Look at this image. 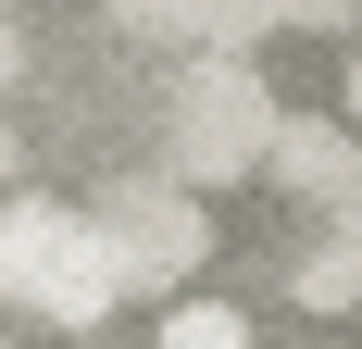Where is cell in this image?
Masks as SVG:
<instances>
[{"instance_id":"obj_1","label":"cell","mask_w":362,"mask_h":349,"mask_svg":"<svg viewBox=\"0 0 362 349\" xmlns=\"http://www.w3.org/2000/svg\"><path fill=\"white\" fill-rule=\"evenodd\" d=\"M0 300H25L50 324H88L125 300V262H112L100 212H50V200H0Z\"/></svg>"},{"instance_id":"obj_2","label":"cell","mask_w":362,"mask_h":349,"mask_svg":"<svg viewBox=\"0 0 362 349\" xmlns=\"http://www.w3.org/2000/svg\"><path fill=\"white\" fill-rule=\"evenodd\" d=\"M275 88H262L250 63H200L175 88V174L187 187H238V174H262L275 162Z\"/></svg>"},{"instance_id":"obj_3","label":"cell","mask_w":362,"mask_h":349,"mask_svg":"<svg viewBox=\"0 0 362 349\" xmlns=\"http://www.w3.org/2000/svg\"><path fill=\"white\" fill-rule=\"evenodd\" d=\"M100 237H112V262H125V300H138V287L187 275V262L213 249V225H200V200H187V187H125V200L100 212Z\"/></svg>"},{"instance_id":"obj_4","label":"cell","mask_w":362,"mask_h":349,"mask_svg":"<svg viewBox=\"0 0 362 349\" xmlns=\"http://www.w3.org/2000/svg\"><path fill=\"white\" fill-rule=\"evenodd\" d=\"M275 187H288V200H325V212H350L362 200V138L350 125H325V112H288V125H275Z\"/></svg>"},{"instance_id":"obj_5","label":"cell","mask_w":362,"mask_h":349,"mask_svg":"<svg viewBox=\"0 0 362 349\" xmlns=\"http://www.w3.org/2000/svg\"><path fill=\"white\" fill-rule=\"evenodd\" d=\"M163 349H250V312L238 300H175L163 312Z\"/></svg>"},{"instance_id":"obj_6","label":"cell","mask_w":362,"mask_h":349,"mask_svg":"<svg viewBox=\"0 0 362 349\" xmlns=\"http://www.w3.org/2000/svg\"><path fill=\"white\" fill-rule=\"evenodd\" d=\"M337 125H350V138H362V63H350V88H337Z\"/></svg>"},{"instance_id":"obj_7","label":"cell","mask_w":362,"mask_h":349,"mask_svg":"<svg viewBox=\"0 0 362 349\" xmlns=\"http://www.w3.org/2000/svg\"><path fill=\"white\" fill-rule=\"evenodd\" d=\"M0 75H13V25H0Z\"/></svg>"}]
</instances>
